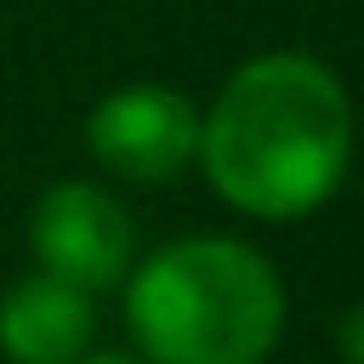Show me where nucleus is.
<instances>
[{
	"mask_svg": "<svg viewBox=\"0 0 364 364\" xmlns=\"http://www.w3.org/2000/svg\"><path fill=\"white\" fill-rule=\"evenodd\" d=\"M199 165L216 199L256 222L313 216L353 165V102L307 51L239 63L199 114Z\"/></svg>",
	"mask_w": 364,
	"mask_h": 364,
	"instance_id": "1",
	"label": "nucleus"
},
{
	"mask_svg": "<svg viewBox=\"0 0 364 364\" xmlns=\"http://www.w3.org/2000/svg\"><path fill=\"white\" fill-rule=\"evenodd\" d=\"M125 330L148 364H262L284 336V284L245 239H171L125 273Z\"/></svg>",
	"mask_w": 364,
	"mask_h": 364,
	"instance_id": "2",
	"label": "nucleus"
},
{
	"mask_svg": "<svg viewBox=\"0 0 364 364\" xmlns=\"http://www.w3.org/2000/svg\"><path fill=\"white\" fill-rule=\"evenodd\" d=\"M336 353H341V364H364V301H353V307L341 313V324H336Z\"/></svg>",
	"mask_w": 364,
	"mask_h": 364,
	"instance_id": "6",
	"label": "nucleus"
},
{
	"mask_svg": "<svg viewBox=\"0 0 364 364\" xmlns=\"http://www.w3.org/2000/svg\"><path fill=\"white\" fill-rule=\"evenodd\" d=\"M74 364H148V358H136V353H80Z\"/></svg>",
	"mask_w": 364,
	"mask_h": 364,
	"instance_id": "7",
	"label": "nucleus"
},
{
	"mask_svg": "<svg viewBox=\"0 0 364 364\" xmlns=\"http://www.w3.org/2000/svg\"><path fill=\"white\" fill-rule=\"evenodd\" d=\"M85 148L119 182H171L199 159V108L159 80L114 85L85 114Z\"/></svg>",
	"mask_w": 364,
	"mask_h": 364,
	"instance_id": "3",
	"label": "nucleus"
},
{
	"mask_svg": "<svg viewBox=\"0 0 364 364\" xmlns=\"http://www.w3.org/2000/svg\"><path fill=\"white\" fill-rule=\"evenodd\" d=\"M28 256L40 273L80 284L85 296L125 284L136 233L125 205L97 182H57L28 210Z\"/></svg>",
	"mask_w": 364,
	"mask_h": 364,
	"instance_id": "4",
	"label": "nucleus"
},
{
	"mask_svg": "<svg viewBox=\"0 0 364 364\" xmlns=\"http://www.w3.org/2000/svg\"><path fill=\"white\" fill-rule=\"evenodd\" d=\"M91 296L68 279L34 267L0 296V353L11 364H74L80 353H91Z\"/></svg>",
	"mask_w": 364,
	"mask_h": 364,
	"instance_id": "5",
	"label": "nucleus"
}]
</instances>
